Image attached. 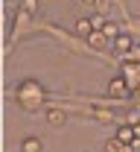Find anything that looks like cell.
Segmentation results:
<instances>
[{
  "label": "cell",
  "instance_id": "obj_8",
  "mask_svg": "<svg viewBox=\"0 0 140 152\" xmlns=\"http://www.w3.org/2000/svg\"><path fill=\"white\" fill-rule=\"evenodd\" d=\"M117 137H120L123 143H134V129L131 126H120L117 129Z\"/></svg>",
  "mask_w": 140,
  "mask_h": 152
},
{
  "label": "cell",
  "instance_id": "obj_5",
  "mask_svg": "<svg viewBox=\"0 0 140 152\" xmlns=\"http://www.w3.org/2000/svg\"><path fill=\"white\" fill-rule=\"evenodd\" d=\"M20 152H41V140H38V137H32V134L23 137V140H20Z\"/></svg>",
  "mask_w": 140,
  "mask_h": 152
},
{
  "label": "cell",
  "instance_id": "obj_6",
  "mask_svg": "<svg viewBox=\"0 0 140 152\" xmlns=\"http://www.w3.org/2000/svg\"><path fill=\"white\" fill-rule=\"evenodd\" d=\"M105 152H128V143H123L120 137H111L105 140Z\"/></svg>",
  "mask_w": 140,
  "mask_h": 152
},
{
  "label": "cell",
  "instance_id": "obj_9",
  "mask_svg": "<svg viewBox=\"0 0 140 152\" xmlns=\"http://www.w3.org/2000/svg\"><path fill=\"white\" fill-rule=\"evenodd\" d=\"M88 41H91V47H102V44H105V35H102V32H91Z\"/></svg>",
  "mask_w": 140,
  "mask_h": 152
},
{
  "label": "cell",
  "instance_id": "obj_2",
  "mask_svg": "<svg viewBox=\"0 0 140 152\" xmlns=\"http://www.w3.org/2000/svg\"><path fill=\"white\" fill-rule=\"evenodd\" d=\"M94 29H96V26H94V20H91V18H79V20H76V35L88 38Z\"/></svg>",
  "mask_w": 140,
  "mask_h": 152
},
{
  "label": "cell",
  "instance_id": "obj_3",
  "mask_svg": "<svg viewBox=\"0 0 140 152\" xmlns=\"http://www.w3.org/2000/svg\"><path fill=\"white\" fill-rule=\"evenodd\" d=\"M64 120H67V114L61 108H47V123L50 126H64Z\"/></svg>",
  "mask_w": 140,
  "mask_h": 152
},
{
  "label": "cell",
  "instance_id": "obj_7",
  "mask_svg": "<svg viewBox=\"0 0 140 152\" xmlns=\"http://www.w3.org/2000/svg\"><path fill=\"white\" fill-rule=\"evenodd\" d=\"M102 35L105 38H111V41H114V38L120 35V26H117V23H111V20H105V23H102V29H99Z\"/></svg>",
  "mask_w": 140,
  "mask_h": 152
},
{
  "label": "cell",
  "instance_id": "obj_4",
  "mask_svg": "<svg viewBox=\"0 0 140 152\" xmlns=\"http://www.w3.org/2000/svg\"><path fill=\"white\" fill-rule=\"evenodd\" d=\"M114 47H117V53H128L131 50V35L128 32H120V35L114 38Z\"/></svg>",
  "mask_w": 140,
  "mask_h": 152
},
{
  "label": "cell",
  "instance_id": "obj_1",
  "mask_svg": "<svg viewBox=\"0 0 140 152\" xmlns=\"http://www.w3.org/2000/svg\"><path fill=\"white\" fill-rule=\"evenodd\" d=\"M108 94L111 96H125V82H123V76L108 79Z\"/></svg>",
  "mask_w": 140,
  "mask_h": 152
},
{
  "label": "cell",
  "instance_id": "obj_11",
  "mask_svg": "<svg viewBox=\"0 0 140 152\" xmlns=\"http://www.w3.org/2000/svg\"><path fill=\"white\" fill-rule=\"evenodd\" d=\"M82 3H96V0H82Z\"/></svg>",
  "mask_w": 140,
  "mask_h": 152
},
{
  "label": "cell",
  "instance_id": "obj_10",
  "mask_svg": "<svg viewBox=\"0 0 140 152\" xmlns=\"http://www.w3.org/2000/svg\"><path fill=\"white\" fill-rule=\"evenodd\" d=\"M20 6H23V12H26V15H35V9H38V0H23Z\"/></svg>",
  "mask_w": 140,
  "mask_h": 152
}]
</instances>
